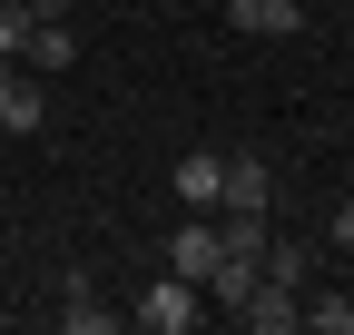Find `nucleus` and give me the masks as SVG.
<instances>
[{
    "mask_svg": "<svg viewBox=\"0 0 354 335\" xmlns=\"http://www.w3.org/2000/svg\"><path fill=\"white\" fill-rule=\"evenodd\" d=\"M207 266H216V217H207V207H187V227H167V276L207 286Z\"/></svg>",
    "mask_w": 354,
    "mask_h": 335,
    "instance_id": "nucleus-3",
    "label": "nucleus"
},
{
    "mask_svg": "<svg viewBox=\"0 0 354 335\" xmlns=\"http://www.w3.org/2000/svg\"><path fill=\"white\" fill-rule=\"evenodd\" d=\"M69 60H79L69 20H39V30H30V50H20V69H69Z\"/></svg>",
    "mask_w": 354,
    "mask_h": 335,
    "instance_id": "nucleus-11",
    "label": "nucleus"
},
{
    "mask_svg": "<svg viewBox=\"0 0 354 335\" xmlns=\"http://www.w3.org/2000/svg\"><path fill=\"white\" fill-rule=\"evenodd\" d=\"M39 118H50V89H39V69L0 60V129H10V138H30Z\"/></svg>",
    "mask_w": 354,
    "mask_h": 335,
    "instance_id": "nucleus-2",
    "label": "nucleus"
},
{
    "mask_svg": "<svg viewBox=\"0 0 354 335\" xmlns=\"http://www.w3.org/2000/svg\"><path fill=\"white\" fill-rule=\"evenodd\" d=\"M256 276H276V286L305 296V286H315V246H305V237H266L256 246Z\"/></svg>",
    "mask_w": 354,
    "mask_h": 335,
    "instance_id": "nucleus-6",
    "label": "nucleus"
},
{
    "mask_svg": "<svg viewBox=\"0 0 354 335\" xmlns=\"http://www.w3.org/2000/svg\"><path fill=\"white\" fill-rule=\"evenodd\" d=\"M227 30H246V39H295V30H305V0H227Z\"/></svg>",
    "mask_w": 354,
    "mask_h": 335,
    "instance_id": "nucleus-5",
    "label": "nucleus"
},
{
    "mask_svg": "<svg viewBox=\"0 0 354 335\" xmlns=\"http://www.w3.org/2000/svg\"><path fill=\"white\" fill-rule=\"evenodd\" d=\"M227 217H266L276 207V178H266V158H227V188H216Z\"/></svg>",
    "mask_w": 354,
    "mask_h": 335,
    "instance_id": "nucleus-4",
    "label": "nucleus"
},
{
    "mask_svg": "<svg viewBox=\"0 0 354 335\" xmlns=\"http://www.w3.org/2000/svg\"><path fill=\"white\" fill-rule=\"evenodd\" d=\"M30 30H39V20H30V0H0V60H20V50H30Z\"/></svg>",
    "mask_w": 354,
    "mask_h": 335,
    "instance_id": "nucleus-13",
    "label": "nucleus"
},
{
    "mask_svg": "<svg viewBox=\"0 0 354 335\" xmlns=\"http://www.w3.org/2000/svg\"><path fill=\"white\" fill-rule=\"evenodd\" d=\"M246 296H256V257H227V246H216V266H207V306H227V316H236Z\"/></svg>",
    "mask_w": 354,
    "mask_h": 335,
    "instance_id": "nucleus-9",
    "label": "nucleus"
},
{
    "mask_svg": "<svg viewBox=\"0 0 354 335\" xmlns=\"http://www.w3.org/2000/svg\"><path fill=\"white\" fill-rule=\"evenodd\" d=\"M197 316H207V286H187V276H158L148 296H138V325L148 335H187Z\"/></svg>",
    "mask_w": 354,
    "mask_h": 335,
    "instance_id": "nucleus-1",
    "label": "nucleus"
},
{
    "mask_svg": "<svg viewBox=\"0 0 354 335\" xmlns=\"http://www.w3.org/2000/svg\"><path fill=\"white\" fill-rule=\"evenodd\" d=\"M236 316H246V325H256V335H286V325H295V316H305V296H295V286H276V276H256V296H246V306H236Z\"/></svg>",
    "mask_w": 354,
    "mask_h": 335,
    "instance_id": "nucleus-8",
    "label": "nucleus"
},
{
    "mask_svg": "<svg viewBox=\"0 0 354 335\" xmlns=\"http://www.w3.org/2000/svg\"><path fill=\"white\" fill-rule=\"evenodd\" d=\"M295 325H315V335H354V296H305Z\"/></svg>",
    "mask_w": 354,
    "mask_h": 335,
    "instance_id": "nucleus-12",
    "label": "nucleus"
},
{
    "mask_svg": "<svg viewBox=\"0 0 354 335\" xmlns=\"http://www.w3.org/2000/svg\"><path fill=\"white\" fill-rule=\"evenodd\" d=\"M325 246H344V257H354V197L335 207V217H325Z\"/></svg>",
    "mask_w": 354,
    "mask_h": 335,
    "instance_id": "nucleus-14",
    "label": "nucleus"
},
{
    "mask_svg": "<svg viewBox=\"0 0 354 335\" xmlns=\"http://www.w3.org/2000/svg\"><path fill=\"white\" fill-rule=\"evenodd\" d=\"M216 188H227V148H187V158H177V197H187V207L216 217Z\"/></svg>",
    "mask_w": 354,
    "mask_h": 335,
    "instance_id": "nucleus-7",
    "label": "nucleus"
},
{
    "mask_svg": "<svg viewBox=\"0 0 354 335\" xmlns=\"http://www.w3.org/2000/svg\"><path fill=\"white\" fill-rule=\"evenodd\" d=\"M30 20H69V0H30Z\"/></svg>",
    "mask_w": 354,
    "mask_h": 335,
    "instance_id": "nucleus-15",
    "label": "nucleus"
},
{
    "mask_svg": "<svg viewBox=\"0 0 354 335\" xmlns=\"http://www.w3.org/2000/svg\"><path fill=\"white\" fill-rule=\"evenodd\" d=\"M59 325H69V335H118V306H99V296H88V276H69V306H59Z\"/></svg>",
    "mask_w": 354,
    "mask_h": 335,
    "instance_id": "nucleus-10",
    "label": "nucleus"
}]
</instances>
